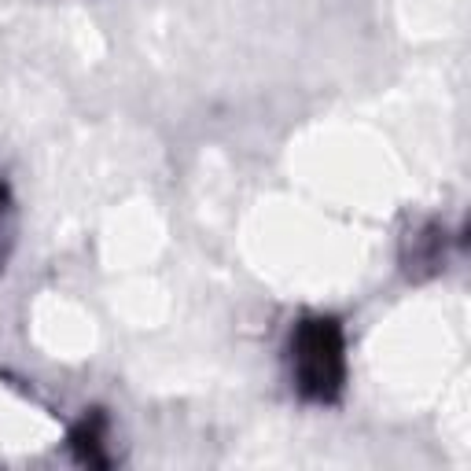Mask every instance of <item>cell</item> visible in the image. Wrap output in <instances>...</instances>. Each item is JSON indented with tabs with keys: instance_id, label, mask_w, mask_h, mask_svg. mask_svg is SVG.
I'll return each mask as SVG.
<instances>
[{
	"instance_id": "obj_1",
	"label": "cell",
	"mask_w": 471,
	"mask_h": 471,
	"mask_svg": "<svg viewBox=\"0 0 471 471\" xmlns=\"http://www.w3.org/2000/svg\"><path fill=\"white\" fill-rule=\"evenodd\" d=\"M313 339H317V346H313V353H320V339H324V332H317ZM324 361H328V357H317V364H320V368H317V379H324Z\"/></svg>"
}]
</instances>
